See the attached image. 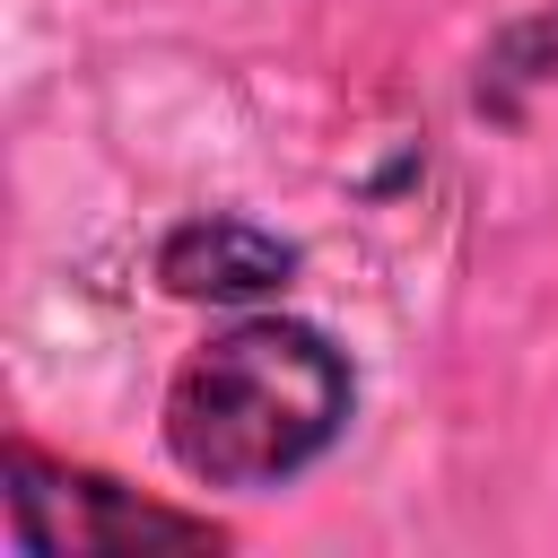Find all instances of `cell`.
I'll return each mask as SVG.
<instances>
[{"label":"cell","mask_w":558,"mask_h":558,"mask_svg":"<svg viewBox=\"0 0 558 558\" xmlns=\"http://www.w3.org/2000/svg\"><path fill=\"white\" fill-rule=\"evenodd\" d=\"M357 418L349 349L305 314H244L209 331L166 384V453L201 488H296Z\"/></svg>","instance_id":"6da1fadb"},{"label":"cell","mask_w":558,"mask_h":558,"mask_svg":"<svg viewBox=\"0 0 558 558\" xmlns=\"http://www.w3.org/2000/svg\"><path fill=\"white\" fill-rule=\"evenodd\" d=\"M9 532L26 558H140V549H218L227 541L209 514H183L105 471L52 462L26 436H9Z\"/></svg>","instance_id":"7a4b0ae2"},{"label":"cell","mask_w":558,"mask_h":558,"mask_svg":"<svg viewBox=\"0 0 558 558\" xmlns=\"http://www.w3.org/2000/svg\"><path fill=\"white\" fill-rule=\"evenodd\" d=\"M288 270H296V253H288L270 227L227 218V209L183 218V227L157 244V279H166L174 296H209V305H262V296H279Z\"/></svg>","instance_id":"3957f363"},{"label":"cell","mask_w":558,"mask_h":558,"mask_svg":"<svg viewBox=\"0 0 558 558\" xmlns=\"http://www.w3.org/2000/svg\"><path fill=\"white\" fill-rule=\"evenodd\" d=\"M549 70H558V9H541V17H523V26H506L488 44V61H480V113L514 122L523 87H541Z\"/></svg>","instance_id":"277c9868"}]
</instances>
